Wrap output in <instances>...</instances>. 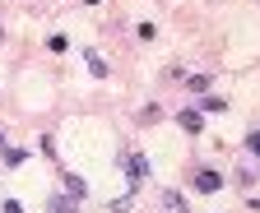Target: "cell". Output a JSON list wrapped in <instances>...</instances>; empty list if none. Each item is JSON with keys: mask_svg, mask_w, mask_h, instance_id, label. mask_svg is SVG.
<instances>
[{"mask_svg": "<svg viewBox=\"0 0 260 213\" xmlns=\"http://www.w3.org/2000/svg\"><path fill=\"white\" fill-rule=\"evenodd\" d=\"M246 148H251V153L260 158V130H251V135H246Z\"/></svg>", "mask_w": 260, "mask_h": 213, "instance_id": "9c48e42d", "label": "cell"}, {"mask_svg": "<svg viewBox=\"0 0 260 213\" xmlns=\"http://www.w3.org/2000/svg\"><path fill=\"white\" fill-rule=\"evenodd\" d=\"M65 190H70L75 199H79V195H88V186H84V181H79V176H65Z\"/></svg>", "mask_w": 260, "mask_h": 213, "instance_id": "8992f818", "label": "cell"}, {"mask_svg": "<svg viewBox=\"0 0 260 213\" xmlns=\"http://www.w3.org/2000/svg\"><path fill=\"white\" fill-rule=\"evenodd\" d=\"M84 5H98V0H84Z\"/></svg>", "mask_w": 260, "mask_h": 213, "instance_id": "8fae6325", "label": "cell"}, {"mask_svg": "<svg viewBox=\"0 0 260 213\" xmlns=\"http://www.w3.org/2000/svg\"><path fill=\"white\" fill-rule=\"evenodd\" d=\"M88 70H93L98 79H103V74H107V60H103V56H98V51H88Z\"/></svg>", "mask_w": 260, "mask_h": 213, "instance_id": "5b68a950", "label": "cell"}, {"mask_svg": "<svg viewBox=\"0 0 260 213\" xmlns=\"http://www.w3.org/2000/svg\"><path fill=\"white\" fill-rule=\"evenodd\" d=\"M0 213H23V204H19V199H5V204H0Z\"/></svg>", "mask_w": 260, "mask_h": 213, "instance_id": "30bf717a", "label": "cell"}, {"mask_svg": "<svg viewBox=\"0 0 260 213\" xmlns=\"http://www.w3.org/2000/svg\"><path fill=\"white\" fill-rule=\"evenodd\" d=\"M177 125H181L186 135H200V125H205V111H200V107H186V111H177Z\"/></svg>", "mask_w": 260, "mask_h": 213, "instance_id": "7a4b0ae2", "label": "cell"}, {"mask_svg": "<svg viewBox=\"0 0 260 213\" xmlns=\"http://www.w3.org/2000/svg\"><path fill=\"white\" fill-rule=\"evenodd\" d=\"M121 167H125V176H130V186H140V181L149 176V162H144L140 153H121Z\"/></svg>", "mask_w": 260, "mask_h": 213, "instance_id": "6da1fadb", "label": "cell"}, {"mask_svg": "<svg viewBox=\"0 0 260 213\" xmlns=\"http://www.w3.org/2000/svg\"><path fill=\"white\" fill-rule=\"evenodd\" d=\"M181 79H186L190 88H200V93H205V88H209V79H205V74H181Z\"/></svg>", "mask_w": 260, "mask_h": 213, "instance_id": "ba28073f", "label": "cell"}, {"mask_svg": "<svg viewBox=\"0 0 260 213\" xmlns=\"http://www.w3.org/2000/svg\"><path fill=\"white\" fill-rule=\"evenodd\" d=\"M51 213H75V195H70V199L56 195V199H51Z\"/></svg>", "mask_w": 260, "mask_h": 213, "instance_id": "52a82bcc", "label": "cell"}, {"mask_svg": "<svg viewBox=\"0 0 260 213\" xmlns=\"http://www.w3.org/2000/svg\"><path fill=\"white\" fill-rule=\"evenodd\" d=\"M195 190H200V195L223 190V176H218V172H209V167H205V172H195Z\"/></svg>", "mask_w": 260, "mask_h": 213, "instance_id": "3957f363", "label": "cell"}, {"mask_svg": "<svg viewBox=\"0 0 260 213\" xmlns=\"http://www.w3.org/2000/svg\"><path fill=\"white\" fill-rule=\"evenodd\" d=\"M162 208H168V213H186V199L177 190H168V195H162Z\"/></svg>", "mask_w": 260, "mask_h": 213, "instance_id": "277c9868", "label": "cell"}]
</instances>
